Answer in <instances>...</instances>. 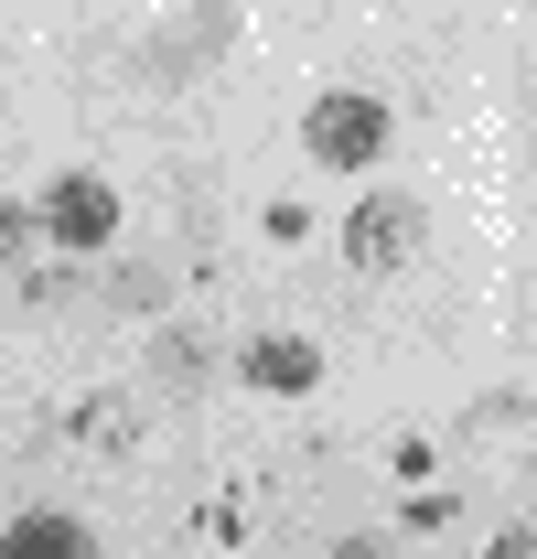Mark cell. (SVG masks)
Returning <instances> with one entry per match:
<instances>
[{"mask_svg":"<svg viewBox=\"0 0 537 559\" xmlns=\"http://www.w3.org/2000/svg\"><path fill=\"white\" fill-rule=\"evenodd\" d=\"M237 377L268 388V399H312V388H323V355L301 345V334H259V345L237 355Z\"/></svg>","mask_w":537,"mask_h":559,"instance_id":"5b68a950","label":"cell"},{"mask_svg":"<svg viewBox=\"0 0 537 559\" xmlns=\"http://www.w3.org/2000/svg\"><path fill=\"white\" fill-rule=\"evenodd\" d=\"M484 559H537V527H505V538H494Z\"/></svg>","mask_w":537,"mask_h":559,"instance_id":"8fae6325","label":"cell"},{"mask_svg":"<svg viewBox=\"0 0 537 559\" xmlns=\"http://www.w3.org/2000/svg\"><path fill=\"white\" fill-rule=\"evenodd\" d=\"M33 237H44V215L22 205V194H0V270H11V259H22Z\"/></svg>","mask_w":537,"mask_h":559,"instance_id":"9c48e42d","label":"cell"},{"mask_svg":"<svg viewBox=\"0 0 537 559\" xmlns=\"http://www.w3.org/2000/svg\"><path fill=\"white\" fill-rule=\"evenodd\" d=\"M108 301L119 312H162V270H108Z\"/></svg>","mask_w":537,"mask_h":559,"instance_id":"30bf717a","label":"cell"},{"mask_svg":"<svg viewBox=\"0 0 537 559\" xmlns=\"http://www.w3.org/2000/svg\"><path fill=\"white\" fill-rule=\"evenodd\" d=\"M301 151H312L323 173H377V162H387V97H366V86L312 97V108H301Z\"/></svg>","mask_w":537,"mask_h":559,"instance_id":"6da1fadb","label":"cell"},{"mask_svg":"<svg viewBox=\"0 0 537 559\" xmlns=\"http://www.w3.org/2000/svg\"><path fill=\"white\" fill-rule=\"evenodd\" d=\"M33 215H44V237H55V248H75V259L119 237V194H108L97 173H65V183H44V205H33Z\"/></svg>","mask_w":537,"mask_h":559,"instance_id":"3957f363","label":"cell"},{"mask_svg":"<svg viewBox=\"0 0 537 559\" xmlns=\"http://www.w3.org/2000/svg\"><path fill=\"white\" fill-rule=\"evenodd\" d=\"M419 237H430L419 194H355V215H344V259L366 280H398L408 259H419Z\"/></svg>","mask_w":537,"mask_h":559,"instance_id":"7a4b0ae2","label":"cell"},{"mask_svg":"<svg viewBox=\"0 0 537 559\" xmlns=\"http://www.w3.org/2000/svg\"><path fill=\"white\" fill-rule=\"evenodd\" d=\"M172 22H183V33L140 44V75H162V86H172L183 66H204V55H226V44H237V11H226V0H204V11H172Z\"/></svg>","mask_w":537,"mask_h":559,"instance_id":"277c9868","label":"cell"},{"mask_svg":"<svg viewBox=\"0 0 537 559\" xmlns=\"http://www.w3.org/2000/svg\"><path fill=\"white\" fill-rule=\"evenodd\" d=\"M65 430H75V441H97V452H130V441H140V409H130V399H86Z\"/></svg>","mask_w":537,"mask_h":559,"instance_id":"ba28073f","label":"cell"},{"mask_svg":"<svg viewBox=\"0 0 537 559\" xmlns=\"http://www.w3.org/2000/svg\"><path fill=\"white\" fill-rule=\"evenodd\" d=\"M334 559H387V538H344V549Z\"/></svg>","mask_w":537,"mask_h":559,"instance_id":"7c38bea8","label":"cell"},{"mask_svg":"<svg viewBox=\"0 0 537 559\" xmlns=\"http://www.w3.org/2000/svg\"><path fill=\"white\" fill-rule=\"evenodd\" d=\"M0 559H97V538H86L75 516H55V506H33V516L0 527Z\"/></svg>","mask_w":537,"mask_h":559,"instance_id":"8992f818","label":"cell"},{"mask_svg":"<svg viewBox=\"0 0 537 559\" xmlns=\"http://www.w3.org/2000/svg\"><path fill=\"white\" fill-rule=\"evenodd\" d=\"M151 377H162V388H204V377H215V345H204V334H183V323H172V334L151 345Z\"/></svg>","mask_w":537,"mask_h":559,"instance_id":"52a82bcc","label":"cell"}]
</instances>
